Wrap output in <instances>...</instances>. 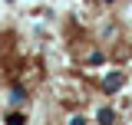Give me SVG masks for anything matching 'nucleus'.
<instances>
[{
  "label": "nucleus",
  "instance_id": "nucleus-2",
  "mask_svg": "<svg viewBox=\"0 0 132 125\" xmlns=\"http://www.w3.org/2000/svg\"><path fill=\"white\" fill-rule=\"evenodd\" d=\"M99 122H116V112L112 109H99Z\"/></svg>",
  "mask_w": 132,
  "mask_h": 125
},
{
  "label": "nucleus",
  "instance_id": "nucleus-3",
  "mask_svg": "<svg viewBox=\"0 0 132 125\" xmlns=\"http://www.w3.org/2000/svg\"><path fill=\"white\" fill-rule=\"evenodd\" d=\"M102 3H112V0H102Z\"/></svg>",
  "mask_w": 132,
  "mask_h": 125
},
{
  "label": "nucleus",
  "instance_id": "nucleus-1",
  "mask_svg": "<svg viewBox=\"0 0 132 125\" xmlns=\"http://www.w3.org/2000/svg\"><path fill=\"white\" fill-rule=\"evenodd\" d=\"M119 86H122V73H116V76H109L106 82H102V89H106V92H116Z\"/></svg>",
  "mask_w": 132,
  "mask_h": 125
}]
</instances>
